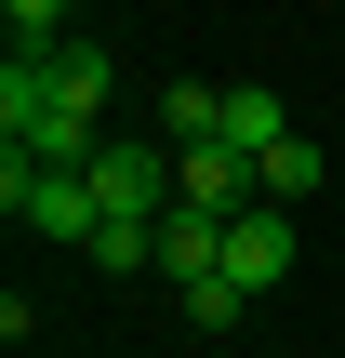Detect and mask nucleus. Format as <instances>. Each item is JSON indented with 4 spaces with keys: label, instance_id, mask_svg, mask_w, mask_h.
I'll list each match as a JSON object with an SVG mask.
<instances>
[{
    "label": "nucleus",
    "instance_id": "20e7f679",
    "mask_svg": "<svg viewBox=\"0 0 345 358\" xmlns=\"http://www.w3.org/2000/svg\"><path fill=\"white\" fill-rule=\"evenodd\" d=\"M226 133V80H160V146L186 159V146H213Z\"/></svg>",
    "mask_w": 345,
    "mask_h": 358
},
{
    "label": "nucleus",
    "instance_id": "0eeeda50",
    "mask_svg": "<svg viewBox=\"0 0 345 358\" xmlns=\"http://www.w3.org/2000/svg\"><path fill=\"white\" fill-rule=\"evenodd\" d=\"M319 173H332V159H319V146H306V133H293V146H266V159H253V186H266V199H279V213H293V199H319Z\"/></svg>",
    "mask_w": 345,
    "mask_h": 358
},
{
    "label": "nucleus",
    "instance_id": "7ed1b4c3",
    "mask_svg": "<svg viewBox=\"0 0 345 358\" xmlns=\"http://www.w3.org/2000/svg\"><path fill=\"white\" fill-rule=\"evenodd\" d=\"M40 80H53V106H80V120H106V93H120V53H106V40H66V53H53Z\"/></svg>",
    "mask_w": 345,
    "mask_h": 358
},
{
    "label": "nucleus",
    "instance_id": "423d86ee",
    "mask_svg": "<svg viewBox=\"0 0 345 358\" xmlns=\"http://www.w3.org/2000/svg\"><path fill=\"white\" fill-rule=\"evenodd\" d=\"M160 279H173V292L226 279V226H213V213H173V226H160Z\"/></svg>",
    "mask_w": 345,
    "mask_h": 358
},
{
    "label": "nucleus",
    "instance_id": "f03ea898",
    "mask_svg": "<svg viewBox=\"0 0 345 358\" xmlns=\"http://www.w3.org/2000/svg\"><path fill=\"white\" fill-rule=\"evenodd\" d=\"M293 266H306V239H293V213H279V199H253V213L226 226V279H239V292L266 306V292H279Z\"/></svg>",
    "mask_w": 345,
    "mask_h": 358
},
{
    "label": "nucleus",
    "instance_id": "39448f33",
    "mask_svg": "<svg viewBox=\"0 0 345 358\" xmlns=\"http://www.w3.org/2000/svg\"><path fill=\"white\" fill-rule=\"evenodd\" d=\"M213 146H239V159H266V146H293V106L266 93V80H226V133Z\"/></svg>",
    "mask_w": 345,
    "mask_h": 358
},
{
    "label": "nucleus",
    "instance_id": "f257e3e1",
    "mask_svg": "<svg viewBox=\"0 0 345 358\" xmlns=\"http://www.w3.org/2000/svg\"><path fill=\"white\" fill-rule=\"evenodd\" d=\"M0 199L27 213V239H66V252H93V226H106V213H93V173H40V159H13V146H0Z\"/></svg>",
    "mask_w": 345,
    "mask_h": 358
},
{
    "label": "nucleus",
    "instance_id": "6e6552de",
    "mask_svg": "<svg viewBox=\"0 0 345 358\" xmlns=\"http://www.w3.org/2000/svg\"><path fill=\"white\" fill-rule=\"evenodd\" d=\"M173 306H186V332H239L253 292H239V279H199V292H173Z\"/></svg>",
    "mask_w": 345,
    "mask_h": 358
}]
</instances>
